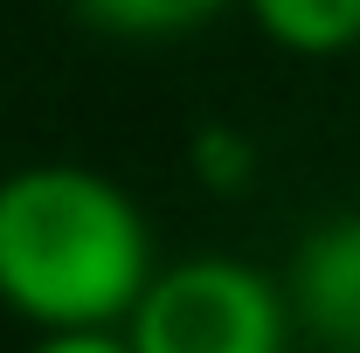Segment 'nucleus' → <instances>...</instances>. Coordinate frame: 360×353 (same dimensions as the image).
<instances>
[{"mask_svg": "<svg viewBox=\"0 0 360 353\" xmlns=\"http://www.w3.org/2000/svg\"><path fill=\"white\" fill-rule=\"evenodd\" d=\"M153 270V229L118 180L70 160L0 180V305L35 333H118Z\"/></svg>", "mask_w": 360, "mask_h": 353, "instance_id": "f257e3e1", "label": "nucleus"}, {"mask_svg": "<svg viewBox=\"0 0 360 353\" xmlns=\"http://www.w3.org/2000/svg\"><path fill=\"white\" fill-rule=\"evenodd\" d=\"M250 14L291 56H340L360 42V0H250Z\"/></svg>", "mask_w": 360, "mask_h": 353, "instance_id": "20e7f679", "label": "nucleus"}, {"mask_svg": "<svg viewBox=\"0 0 360 353\" xmlns=\"http://www.w3.org/2000/svg\"><path fill=\"white\" fill-rule=\"evenodd\" d=\"M77 7L111 35H180V28H201L222 0H77Z\"/></svg>", "mask_w": 360, "mask_h": 353, "instance_id": "39448f33", "label": "nucleus"}, {"mask_svg": "<svg viewBox=\"0 0 360 353\" xmlns=\"http://www.w3.org/2000/svg\"><path fill=\"white\" fill-rule=\"evenodd\" d=\"M187 160H194V180L215 187V194H243L250 174H257V146L236 132V125H201L194 146H187Z\"/></svg>", "mask_w": 360, "mask_h": 353, "instance_id": "423d86ee", "label": "nucleus"}, {"mask_svg": "<svg viewBox=\"0 0 360 353\" xmlns=\"http://www.w3.org/2000/svg\"><path fill=\"white\" fill-rule=\"evenodd\" d=\"M118 333L132 353H284L291 298L243 257H180L153 270Z\"/></svg>", "mask_w": 360, "mask_h": 353, "instance_id": "f03ea898", "label": "nucleus"}, {"mask_svg": "<svg viewBox=\"0 0 360 353\" xmlns=\"http://www.w3.org/2000/svg\"><path fill=\"white\" fill-rule=\"evenodd\" d=\"M291 326L326 353H360V215H333L291 257Z\"/></svg>", "mask_w": 360, "mask_h": 353, "instance_id": "7ed1b4c3", "label": "nucleus"}, {"mask_svg": "<svg viewBox=\"0 0 360 353\" xmlns=\"http://www.w3.org/2000/svg\"><path fill=\"white\" fill-rule=\"evenodd\" d=\"M28 353H132L125 333H35Z\"/></svg>", "mask_w": 360, "mask_h": 353, "instance_id": "0eeeda50", "label": "nucleus"}]
</instances>
